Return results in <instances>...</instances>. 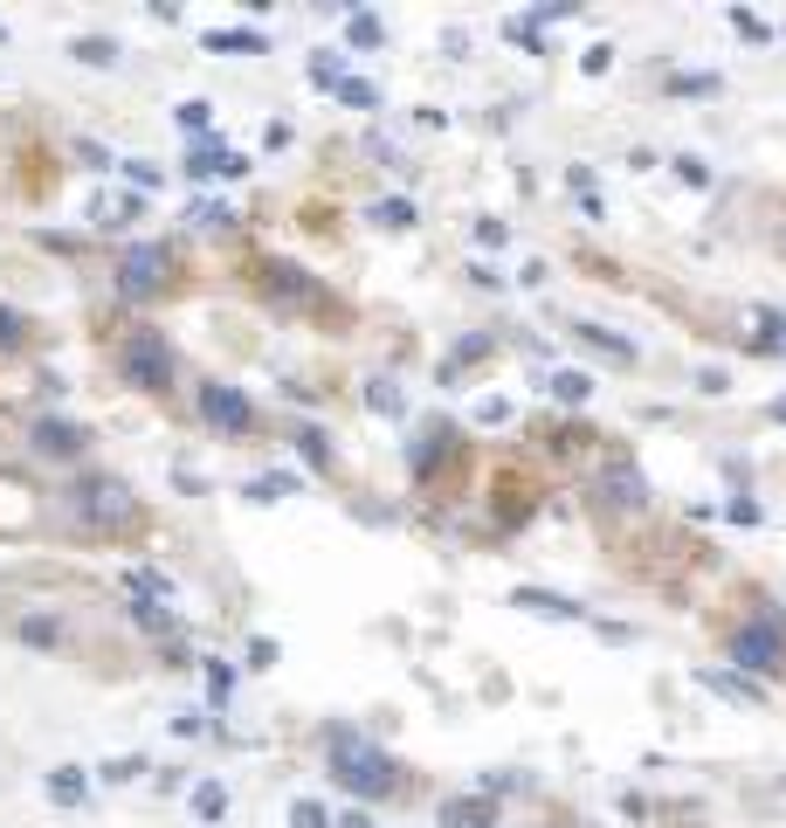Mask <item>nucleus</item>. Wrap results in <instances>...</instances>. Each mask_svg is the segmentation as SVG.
Segmentation results:
<instances>
[{
	"instance_id": "obj_1",
	"label": "nucleus",
	"mask_w": 786,
	"mask_h": 828,
	"mask_svg": "<svg viewBox=\"0 0 786 828\" xmlns=\"http://www.w3.org/2000/svg\"><path fill=\"white\" fill-rule=\"evenodd\" d=\"M325 766H331V781L359 794V800H386L393 787H401V766H393L373 739H359L346 732V724H331V739H325Z\"/></svg>"
},
{
	"instance_id": "obj_2",
	"label": "nucleus",
	"mask_w": 786,
	"mask_h": 828,
	"mask_svg": "<svg viewBox=\"0 0 786 828\" xmlns=\"http://www.w3.org/2000/svg\"><path fill=\"white\" fill-rule=\"evenodd\" d=\"M731 663L752 669V677H779V669H786V621L779 614L739 621V635H731Z\"/></svg>"
},
{
	"instance_id": "obj_3",
	"label": "nucleus",
	"mask_w": 786,
	"mask_h": 828,
	"mask_svg": "<svg viewBox=\"0 0 786 828\" xmlns=\"http://www.w3.org/2000/svg\"><path fill=\"white\" fill-rule=\"evenodd\" d=\"M118 367H124L131 386H145V394H166V386H173V352H166L160 331H131L124 352H118Z\"/></svg>"
},
{
	"instance_id": "obj_4",
	"label": "nucleus",
	"mask_w": 786,
	"mask_h": 828,
	"mask_svg": "<svg viewBox=\"0 0 786 828\" xmlns=\"http://www.w3.org/2000/svg\"><path fill=\"white\" fill-rule=\"evenodd\" d=\"M69 511L84 518V525H124L131 518V490L118 477H84L69 490Z\"/></svg>"
},
{
	"instance_id": "obj_5",
	"label": "nucleus",
	"mask_w": 786,
	"mask_h": 828,
	"mask_svg": "<svg viewBox=\"0 0 786 828\" xmlns=\"http://www.w3.org/2000/svg\"><path fill=\"white\" fill-rule=\"evenodd\" d=\"M118 283H124V297H152V291L166 283V249H160V242H139V249L118 263Z\"/></svg>"
},
{
	"instance_id": "obj_6",
	"label": "nucleus",
	"mask_w": 786,
	"mask_h": 828,
	"mask_svg": "<svg viewBox=\"0 0 786 828\" xmlns=\"http://www.w3.org/2000/svg\"><path fill=\"white\" fill-rule=\"evenodd\" d=\"M200 414L215 428H228V435H249V422H255V407H249V394H234V386H200Z\"/></svg>"
},
{
	"instance_id": "obj_7",
	"label": "nucleus",
	"mask_w": 786,
	"mask_h": 828,
	"mask_svg": "<svg viewBox=\"0 0 786 828\" xmlns=\"http://www.w3.org/2000/svg\"><path fill=\"white\" fill-rule=\"evenodd\" d=\"M600 498H608L614 511H642V504H648V483H642L635 462H614V470L600 477Z\"/></svg>"
},
{
	"instance_id": "obj_8",
	"label": "nucleus",
	"mask_w": 786,
	"mask_h": 828,
	"mask_svg": "<svg viewBox=\"0 0 786 828\" xmlns=\"http://www.w3.org/2000/svg\"><path fill=\"white\" fill-rule=\"evenodd\" d=\"M517 608H524V614H545V621H580V614H587L580 601H566V593H545V587H517Z\"/></svg>"
},
{
	"instance_id": "obj_9",
	"label": "nucleus",
	"mask_w": 786,
	"mask_h": 828,
	"mask_svg": "<svg viewBox=\"0 0 786 828\" xmlns=\"http://www.w3.org/2000/svg\"><path fill=\"white\" fill-rule=\"evenodd\" d=\"M187 173H194V179H215V173L234 179V173H249V160H242V152H228V145H200L194 160H187Z\"/></svg>"
},
{
	"instance_id": "obj_10",
	"label": "nucleus",
	"mask_w": 786,
	"mask_h": 828,
	"mask_svg": "<svg viewBox=\"0 0 786 828\" xmlns=\"http://www.w3.org/2000/svg\"><path fill=\"white\" fill-rule=\"evenodd\" d=\"M84 443H90V435L69 428V422H35V449H42V456H76Z\"/></svg>"
},
{
	"instance_id": "obj_11",
	"label": "nucleus",
	"mask_w": 786,
	"mask_h": 828,
	"mask_svg": "<svg viewBox=\"0 0 786 828\" xmlns=\"http://www.w3.org/2000/svg\"><path fill=\"white\" fill-rule=\"evenodd\" d=\"M441 828H490V800L477 794H456V800H441Z\"/></svg>"
},
{
	"instance_id": "obj_12",
	"label": "nucleus",
	"mask_w": 786,
	"mask_h": 828,
	"mask_svg": "<svg viewBox=\"0 0 786 828\" xmlns=\"http://www.w3.org/2000/svg\"><path fill=\"white\" fill-rule=\"evenodd\" d=\"M84 794H90L84 787V766H56V773H48V800H56V808H76Z\"/></svg>"
},
{
	"instance_id": "obj_13",
	"label": "nucleus",
	"mask_w": 786,
	"mask_h": 828,
	"mask_svg": "<svg viewBox=\"0 0 786 828\" xmlns=\"http://www.w3.org/2000/svg\"><path fill=\"white\" fill-rule=\"evenodd\" d=\"M580 346H593V352H608V359H635V339H614L608 325H580Z\"/></svg>"
},
{
	"instance_id": "obj_14",
	"label": "nucleus",
	"mask_w": 786,
	"mask_h": 828,
	"mask_svg": "<svg viewBox=\"0 0 786 828\" xmlns=\"http://www.w3.org/2000/svg\"><path fill=\"white\" fill-rule=\"evenodd\" d=\"M207 48H215V56H221V48H249V56H262L270 42H262L255 29H215V35H207Z\"/></svg>"
},
{
	"instance_id": "obj_15",
	"label": "nucleus",
	"mask_w": 786,
	"mask_h": 828,
	"mask_svg": "<svg viewBox=\"0 0 786 828\" xmlns=\"http://www.w3.org/2000/svg\"><path fill=\"white\" fill-rule=\"evenodd\" d=\"M587 394H593V380H587V373H553V401L587 407Z\"/></svg>"
},
{
	"instance_id": "obj_16",
	"label": "nucleus",
	"mask_w": 786,
	"mask_h": 828,
	"mask_svg": "<svg viewBox=\"0 0 786 828\" xmlns=\"http://www.w3.org/2000/svg\"><path fill=\"white\" fill-rule=\"evenodd\" d=\"M76 63H90V69H111V63H118V42L84 35V42H76Z\"/></svg>"
},
{
	"instance_id": "obj_17",
	"label": "nucleus",
	"mask_w": 786,
	"mask_h": 828,
	"mask_svg": "<svg viewBox=\"0 0 786 828\" xmlns=\"http://www.w3.org/2000/svg\"><path fill=\"white\" fill-rule=\"evenodd\" d=\"M194 815H200V821H221V815H228V794H221L215 781H207V787H194Z\"/></svg>"
},
{
	"instance_id": "obj_18",
	"label": "nucleus",
	"mask_w": 786,
	"mask_h": 828,
	"mask_svg": "<svg viewBox=\"0 0 786 828\" xmlns=\"http://www.w3.org/2000/svg\"><path fill=\"white\" fill-rule=\"evenodd\" d=\"M338 97H346L352 111H373V103H380V90H373V84H359V76H338Z\"/></svg>"
},
{
	"instance_id": "obj_19",
	"label": "nucleus",
	"mask_w": 786,
	"mask_h": 828,
	"mask_svg": "<svg viewBox=\"0 0 786 828\" xmlns=\"http://www.w3.org/2000/svg\"><path fill=\"white\" fill-rule=\"evenodd\" d=\"M703 684H711L718 697H731V705H752V684H739V677H718V669H697Z\"/></svg>"
},
{
	"instance_id": "obj_20",
	"label": "nucleus",
	"mask_w": 786,
	"mask_h": 828,
	"mask_svg": "<svg viewBox=\"0 0 786 828\" xmlns=\"http://www.w3.org/2000/svg\"><path fill=\"white\" fill-rule=\"evenodd\" d=\"M297 449H304L310 470H331V449H325V435H318V428H304V435H297Z\"/></svg>"
},
{
	"instance_id": "obj_21",
	"label": "nucleus",
	"mask_w": 786,
	"mask_h": 828,
	"mask_svg": "<svg viewBox=\"0 0 786 828\" xmlns=\"http://www.w3.org/2000/svg\"><path fill=\"white\" fill-rule=\"evenodd\" d=\"M346 35H352L359 48H380V35H386V29H380L373 14H352V21H346Z\"/></svg>"
},
{
	"instance_id": "obj_22",
	"label": "nucleus",
	"mask_w": 786,
	"mask_h": 828,
	"mask_svg": "<svg viewBox=\"0 0 786 828\" xmlns=\"http://www.w3.org/2000/svg\"><path fill=\"white\" fill-rule=\"evenodd\" d=\"M504 35H511L517 48H532V56H545V42H538V29H532L524 14H511V21H504Z\"/></svg>"
},
{
	"instance_id": "obj_23",
	"label": "nucleus",
	"mask_w": 786,
	"mask_h": 828,
	"mask_svg": "<svg viewBox=\"0 0 786 828\" xmlns=\"http://www.w3.org/2000/svg\"><path fill=\"white\" fill-rule=\"evenodd\" d=\"M373 221H380V228H414V207H407V200H380Z\"/></svg>"
},
{
	"instance_id": "obj_24",
	"label": "nucleus",
	"mask_w": 786,
	"mask_h": 828,
	"mask_svg": "<svg viewBox=\"0 0 786 828\" xmlns=\"http://www.w3.org/2000/svg\"><path fill=\"white\" fill-rule=\"evenodd\" d=\"M291 490H297L291 477H262V483H249V498L255 504H276V498H291Z\"/></svg>"
},
{
	"instance_id": "obj_25",
	"label": "nucleus",
	"mask_w": 786,
	"mask_h": 828,
	"mask_svg": "<svg viewBox=\"0 0 786 828\" xmlns=\"http://www.w3.org/2000/svg\"><path fill=\"white\" fill-rule=\"evenodd\" d=\"M291 828H331V815L318 808V800H297V808H291Z\"/></svg>"
},
{
	"instance_id": "obj_26",
	"label": "nucleus",
	"mask_w": 786,
	"mask_h": 828,
	"mask_svg": "<svg viewBox=\"0 0 786 828\" xmlns=\"http://www.w3.org/2000/svg\"><path fill=\"white\" fill-rule=\"evenodd\" d=\"M207 118H215V103H179V124H187V132H207Z\"/></svg>"
},
{
	"instance_id": "obj_27",
	"label": "nucleus",
	"mask_w": 786,
	"mask_h": 828,
	"mask_svg": "<svg viewBox=\"0 0 786 828\" xmlns=\"http://www.w3.org/2000/svg\"><path fill=\"white\" fill-rule=\"evenodd\" d=\"M731 29H739L745 42H766V35H773V29H766V21H758V14H745V8H739V14H731Z\"/></svg>"
},
{
	"instance_id": "obj_28",
	"label": "nucleus",
	"mask_w": 786,
	"mask_h": 828,
	"mask_svg": "<svg viewBox=\"0 0 786 828\" xmlns=\"http://www.w3.org/2000/svg\"><path fill=\"white\" fill-rule=\"evenodd\" d=\"M139 773H145V760H111V766H103V781L124 787V781H139Z\"/></svg>"
},
{
	"instance_id": "obj_29",
	"label": "nucleus",
	"mask_w": 786,
	"mask_h": 828,
	"mask_svg": "<svg viewBox=\"0 0 786 828\" xmlns=\"http://www.w3.org/2000/svg\"><path fill=\"white\" fill-rule=\"evenodd\" d=\"M676 179H684V187H703V179H711V166H703V160H690V152H684V160H676Z\"/></svg>"
},
{
	"instance_id": "obj_30",
	"label": "nucleus",
	"mask_w": 786,
	"mask_h": 828,
	"mask_svg": "<svg viewBox=\"0 0 786 828\" xmlns=\"http://www.w3.org/2000/svg\"><path fill=\"white\" fill-rule=\"evenodd\" d=\"M270 283H276V291H283V297H297V291H304V276H297L291 263H276V270H270Z\"/></svg>"
},
{
	"instance_id": "obj_31",
	"label": "nucleus",
	"mask_w": 786,
	"mask_h": 828,
	"mask_svg": "<svg viewBox=\"0 0 786 828\" xmlns=\"http://www.w3.org/2000/svg\"><path fill=\"white\" fill-rule=\"evenodd\" d=\"M365 401H373L380 414H401V394H393V386H386V380H373V394H365Z\"/></svg>"
},
{
	"instance_id": "obj_32",
	"label": "nucleus",
	"mask_w": 786,
	"mask_h": 828,
	"mask_svg": "<svg viewBox=\"0 0 786 828\" xmlns=\"http://www.w3.org/2000/svg\"><path fill=\"white\" fill-rule=\"evenodd\" d=\"M228 684H234V669H228V663H207V690L228 697Z\"/></svg>"
},
{
	"instance_id": "obj_33",
	"label": "nucleus",
	"mask_w": 786,
	"mask_h": 828,
	"mask_svg": "<svg viewBox=\"0 0 786 828\" xmlns=\"http://www.w3.org/2000/svg\"><path fill=\"white\" fill-rule=\"evenodd\" d=\"M194 221H200V228H228L234 215H228V207H194Z\"/></svg>"
},
{
	"instance_id": "obj_34",
	"label": "nucleus",
	"mask_w": 786,
	"mask_h": 828,
	"mask_svg": "<svg viewBox=\"0 0 786 828\" xmlns=\"http://www.w3.org/2000/svg\"><path fill=\"white\" fill-rule=\"evenodd\" d=\"M477 422H490V428H496V422H511V401H483V407H477Z\"/></svg>"
},
{
	"instance_id": "obj_35",
	"label": "nucleus",
	"mask_w": 786,
	"mask_h": 828,
	"mask_svg": "<svg viewBox=\"0 0 786 828\" xmlns=\"http://www.w3.org/2000/svg\"><path fill=\"white\" fill-rule=\"evenodd\" d=\"M310 76H318V84H331V90H338V56H318V63H310Z\"/></svg>"
},
{
	"instance_id": "obj_36",
	"label": "nucleus",
	"mask_w": 786,
	"mask_h": 828,
	"mask_svg": "<svg viewBox=\"0 0 786 828\" xmlns=\"http://www.w3.org/2000/svg\"><path fill=\"white\" fill-rule=\"evenodd\" d=\"M21 339V318H14V310H0V346H14Z\"/></svg>"
},
{
	"instance_id": "obj_37",
	"label": "nucleus",
	"mask_w": 786,
	"mask_h": 828,
	"mask_svg": "<svg viewBox=\"0 0 786 828\" xmlns=\"http://www.w3.org/2000/svg\"><path fill=\"white\" fill-rule=\"evenodd\" d=\"M331 828H373V821H365V815H359V808H352V815H338V821H331Z\"/></svg>"
},
{
	"instance_id": "obj_38",
	"label": "nucleus",
	"mask_w": 786,
	"mask_h": 828,
	"mask_svg": "<svg viewBox=\"0 0 786 828\" xmlns=\"http://www.w3.org/2000/svg\"><path fill=\"white\" fill-rule=\"evenodd\" d=\"M773 414H779V422H786V401H773Z\"/></svg>"
},
{
	"instance_id": "obj_39",
	"label": "nucleus",
	"mask_w": 786,
	"mask_h": 828,
	"mask_svg": "<svg viewBox=\"0 0 786 828\" xmlns=\"http://www.w3.org/2000/svg\"><path fill=\"white\" fill-rule=\"evenodd\" d=\"M0 42H8V29H0Z\"/></svg>"
}]
</instances>
